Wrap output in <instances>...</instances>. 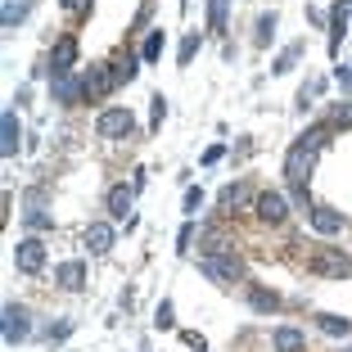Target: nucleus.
Listing matches in <instances>:
<instances>
[{
  "instance_id": "nucleus-21",
  "label": "nucleus",
  "mask_w": 352,
  "mask_h": 352,
  "mask_svg": "<svg viewBox=\"0 0 352 352\" xmlns=\"http://www.w3.org/2000/svg\"><path fill=\"white\" fill-rule=\"evenodd\" d=\"M135 73H140V59H135L131 50H126V54H118V59H113V77H118V86L135 82Z\"/></svg>"
},
{
  "instance_id": "nucleus-26",
  "label": "nucleus",
  "mask_w": 352,
  "mask_h": 352,
  "mask_svg": "<svg viewBox=\"0 0 352 352\" xmlns=\"http://www.w3.org/2000/svg\"><path fill=\"white\" fill-rule=\"evenodd\" d=\"M23 14H28V0H5V5H0V23H5V32L19 28Z\"/></svg>"
},
{
  "instance_id": "nucleus-8",
  "label": "nucleus",
  "mask_w": 352,
  "mask_h": 352,
  "mask_svg": "<svg viewBox=\"0 0 352 352\" xmlns=\"http://www.w3.org/2000/svg\"><path fill=\"white\" fill-rule=\"evenodd\" d=\"M82 91L86 100H104V95L118 91V77H113V63H91L82 73Z\"/></svg>"
},
{
  "instance_id": "nucleus-19",
  "label": "nucleus",
  "mask_w": 352,
  "mask_h": 352,
  "mask_svg": "<svg viewBox=\"0 0 352 352\" xmlns=\"http://www.w3.org/2000/svg\"><path fill=\"white\" fill-rule=\"evenodd\" d=\"M302 54H307V41H294V45H285V50L276 54V63H271V73H294V68H298V59Z\"/></svg>"
},
{
  "instance_id": "nucleus-18",
  "label": "nucleus",
  "mask_w": 352,
  "mask_h": 352,
  "mask_svg": "<svg viewBox=\"0 0 352 352\" xmlns=\"http://www.w3.org/2000/svg\"><path fill=\"white\" fill-rule=\"evenodd\" d=\"M244 204H258V190L249 181H235V186L221 190V208H244Z\"/></svg>"
},
{
  "instance_id": "nucleus-16",
  "label": "nucleus",
  "mask_w": 352,
  "mask_h": 352,
  "mask_svg": "<svg viewBox=\"0 0 352 352\" xmlns=\"http://www.w3.org/2000/svg\"><path fill=\"white\" fill-rule=\"evenodd\" d=\"M50 95L59 104H82L86 91H82V77H59V82H50Z\"/></svg>"
},
{
  "instance_id": "nucleus-34",
  "label": "nucleus",
  "mask_w": 352,
  "mask_h": 352,
  "mask_svg": "<svg viewBox=\"0 0 352 352\" xmlns=\"http://www.w3.org/2000/svg\"><path fill=\"white\" fill-rule=\"evenodd\" d=\"M181 343H186V348H195V352H208L204 334H195V330H181Z\"/></svg>"
},
{
  "instance_id": "nucleus-13",
  "label": "nucleus",
  "mask_w": 352,
  "mask_h": 352,
  "mask_svg": "<svg viewBox=\"0 0 352 352\" xmlns=\"http://www.w3.org/2000/svg\"><path fill=\"white\" fill-rule=\"evenodd\" d=\"M271 348L276 352H302L307 348V334L294 330V325H276V330H271Z\"/></svg>"
},
{
  "instance_id": "nucleus-39",
  "label": "nucleus",
  "mask_w": 352,
  "mask_h": 352,
  "mask_svg": "<svg viewBox=\"0 0 352 352\" xmlns=\"http://www.w3.org/2000/svg\"><path fill=\"white\" fill-rule=\"evenodd\" d=\"M343 5H348V14H352V0H343Z\"/></svg>"
},
{
  "instance_id": "nucleus-31",
  "label": "nucleus",
  "mask_w": 352,
  "mask_h": 352,
  "mask_svg": "<svg viewBox=\"0 0 352 352\" xmlns=\"http://www.w3.org/2000/svg\"><path fill=\"white\" fill-rule=\"evenodd\" d=\"M154 330H176V316H172V302H158V311H154Z\"/></svg>"
},
{
  "instance_id": "nucleus-35",
  "label": "nucleus",
  "mask_w": 352,
  "mask_h": 352,
  "mask_svg": "<svg viewBox=\"0 0 352 352\" xmlns=\"http://www.w3.org/2000/svg\"><path fill=\"white\" fill-rule=\"evenodd\" d=\"M190 239H195V226H190V221H186V226H181V235H176V249L186 253V249H190Z\"/></svg>"
},
{
  "instance_id": "nucleus-38",
  "label": "nucleus",
  "mask_w": 352,
  "mask_h": 352,
  "mask_svg": "<svg viewBox=\"0 0 352 352\" xmlns=\"http://www.w3.org/2000/svg\"><path fill=\"white\" fill-rule=\"evenodd\" d=\"M59 5H63L68 14H82V10H86V0H59Z\"/></svg>"
},
{
  "instance_id": "nucleus-5",
  "label": "nucleus",
  "mask_w": 352,
  "mask_h": 352,
  "mask_svg": "<svg viewBox=\"0 0 352 352\" xmlns=\"http://www.w3.org/2000/svg\"><path fill=\"white\" fill-rule=\"evenodd\" d=\"M45 258H50V253H45V239L41 235H23L19 244H14V267H19L23 276H41Z\"/></svg>"
},
{
  "instance_id": "nucleus-4",
  "label": "nucleus",
  "mask_w": 352,
  "mask_h": 352,
  "mask_svg": "<svg viewBox=\"0 0 352 352\" xmlns=\"http://www.w3.org/2000/svg\"><path fill=\"white\" fill-rule=\"evenodd\" d=\"M95 135H104V140H126V135H135V113L122 109V104L104 109V113L95 118Z\"/></svg>"
},
{
  "instance_id": "nucleus-29",
  "label": "nucleus",
  "mask_w": 352,
  "mask_h": 352,
  "mask_svg": "<svg viewBox=\"0 0 352 352\" xmlns=\"http://www.w3.org/2000/svg\"><path fill=\"white\" fill-rule=\"evenodd\" d=\"M276 28H280V19H276V14H262V19H258V28H253V45H271Z\"/></svg>"
},
{
  "instance_id": "nucleus-37",
  "label": "nucleus",
  "mask_w": 352,
  "mask_h": 352,
  "mask_svg": "<svg viewBox=\"0 0 352 352\" xmlns=\"http://www.w3.org/2000/svg\"><path fill=\"white\" fill-rule=\"evenodd\" d=\"M334 77H339L343 91H352V68H343V63H339V73H334Z\"/></svg>"
},
{
  "instance_id": "nucleus-24",
  "label": "nucleus",
  "mask_w": 352,
  "mask_h": 352,
  "mask_svg": "<svg viewBox=\"0 0 352 352\" xmlns=\"http://www.w3.org/2000/svg\"><path fill=\"white\" fill-rule=\"evenodd\" d=\"M325 126L330 131H352V100H339L330 109V118H325Z\"/></svg>"
},
{
  "instance_id": "nucleus-33",
  "label": "nucleus",
  "mask_w": 352,
  "mask_h": 352,
  "mask_svg": "<svg viewBox=\"0 0 352 352\" xmlns=\"http://www.w3.org/2000/svg\"><path fill=\"white\" fill-rule=\"evenodd\" d=\"M199 208H204V190H195V186H190V190H186V208H181V212H186V217H195Z\"/></svg>"
},
{
  "instance_id": "nucleus-22",
  "label": "nucleus",
  "mask_w": 352,
  "mask_h": 352,
  "mask_svg": "<svg viewBox=\"0 0 352 352\" xmlns=\"http://www.w3.org/2000/svg\"><path fill=\"white\" fill-rule=\"evenodd\" d=\"M316 325H321L325 334H334V339L352 334V321H348V316H334V311H316Z\"/></svg>"
},
{
  "instance_id": "nucleus-15",
  "label": "nucleus",
  "mask_w": 352,
  "mask_h": 352,
  "mask_svg": "<svg viewBox=\"0 0 352 352\" xmlns=\"http://www.w3.org/2000/svg\"><path fill=\"white\" fill-rule=\"evenodd\" d=\"M54 280H59V289H82L86 285V262H59L54 267Z\"/></svg>"
},
{
  "instance_id": "nucleus-3",
  "label": "nucleus",
  "mask_w": 352,
  "mask_h": 352,
  "mask_svg": "<svg viewBox=\"0 0 352 352\" xmlns=\"http://www.w3.org/2000/svg\"><path fill=\"white\" fill-rule=\"evenodd\" d=\"M199 271H204L212 285H235V280H244L239 253H204V258H199Z\"/></svg>"
},
{
  "instance_id": "nucleus-23",
  "label": "nucleus",
  "mask_w": 352,
  "mask_h": 352,
  "mask_svg": "<svg viewBox=\"0 0 352 352\" xmlns=\"http://www.w3.org/2000/svg\"><path fill=\"white\" fill-rule=\"evenodd\" d=\"M163 45H167L163 28H154V32L145 36V45H140V63H158V59H163Z\"/></svg>"
},
{
  "instance_id": "nucleus-14",
  "label": "nucleus",
  "mask_w": 352,
  "mask_h": 352,
  "mask_svg": "<svg viewBox=\"0 0 352 352\" xmlns=\"http://www.w3.org/2000/svg\"><path fill=\"white\" fill-rule=\"evenodd\" d=\"M113 221H91V226H86V249L91 253H109L113 249Z\"/></svg>"
},
{
  "instance_id": "nucleus-7",
  "label": "nucleus",
  "mask_w": 352,
  "mask_h": 352,
  "mask_svg": "<svg viewBox=\"0 0 352 352\" xmlns=\"http://www.w3.org/2000/svg\"><path fill=\"white\" fill-rule=\"evenodd\" d=\"M73 68H77V36H73V32H63L59 41H54V50H50L45 73H50V82H59V77H73Z\"/></svg>"
},
{
  "instance_id": "nucleus-27",
  "label": "nucleus",
  "mask_w": 352,
  "mask_h": 352,
  "mask_svg": "<svg viewBox=\"0 0 352 352\" xmlns=\"http://www.w3.org/2000/svg\"><path fill=\"white\" fill-rule=\"evenodd\" d=\"M23 221H28L32 230H45V226H54V217H50V212H41V195H32V208L23 212Z\"/></svg>"
},
{
  "instance_id": "nucleus-9",
  "label": "nucleus",
  "mask_w": 352,
  "mask_h": 352,
  "mask_svg": "<svg viewBox=\"0 0 352 352\" xmlns=\"http://www.w3.org/2000/svg\"><path fill=\"white\" fill-rule=\"evenodd\" d=\"M253 212H258L267 226H285V221H289V199L280 195V190H258V204H253Z\"/></svg>"
},
{
  "instance_id": "nucleus-17",
  "label": "nucleus",
  "mask_w": 352,
  "mask_h": 352,
  "mask_svg": "<svg viewBox=\"0 0 352 352\" xmlns=\"http://www.w3.org/2000/svg\"><path fill=\"white\" fill-rule=\"evenodd\" d=\"M249 307L258 311V316H276V311H280V294H276V289H262V285H253V289H249Z\"/></svg>"
},
{
  "instance_id": "nucleus-12",
  "label": "nucleus",
  "mask_w": 352,
  "mask_h": 352,
  "mask_svg": "<svg viewBox=\"0 0 352 352\" xmlns=\"http://www.w3.org/2000/svg\"><path fill=\"white\" fill-rule=\"evenodd\" d=\"M311 230L316 235H339L343 230V212L330 204H311Z\"/></svg>"
},
{
  "instance_id": "nucleus-32",
  "label": "nucleus",
  "mask_w": 352,
  "mask_h": 352,
  "mask_svg": "<svg viewBox=\"0 0 352 352\" xmlns=\"http://www.w3.org/2000/svg\"><path fill=\"white\" fill-rule=\"evenodd\" d=\"M163 118H167V100H163V95H154V100H149V126L158 131V126H163Z\"/></svg>"
},
{
  "instance_id": "nucleus-30",
  "label": "nucleus",
  "mask_w": 352,
  "mask_h": 352,
  "mask_svg": "<svg viewBox=\"0 0 352 352\" xmlns=\"http://www.w3.org/2000/svg\"><path fill=\"white\" fill-rule=\"evenodd\" d=\"M195 54H199V32H190L186 41H181V54H176V63H181V68H190V63H195Z\"/></svg>"
},
{
  "instance_id": "nucleus-40",
  "label": "nucleus",
  "mask_w": 352,
  "mask_h": 352,
  "mask_svg": "<svg viewBox=\"0 0 352 352\" xmlns=\"http://www.w3.org/2000/svg\"><path fill=\"white\" fill-rule=\"evenodd\" d=\"M343 352H352V348H343Z\"/></svg>"
},
{
  "instance_id": "nucleus-10",
  "label": "nucleus",
  "mask_w": 352,
  "mask_h": 352,
  "mask_svg": "<svg viewBox=\"0 0 352 352\" xmlns=\"http://www.w3.org/2000/svg\"><path fill=\"white\" fill-rule=\"evenodd\" d=\"M19 145H23L19 113H14V109H5V113H0V154H5V158H14V154H19Z\"/></svg>"
},
{
  "instance_id": "nucleus-6",
  "label": "nucleus",
  "mask_w": 352,
  "mask_h": 352,
  "mask_svg": "<svg viewBox=\"0 0 352 352\" xmlns=\"http://www.w3.org/2000/svg\"><path fill=\"white\" fill-rule=\"evenodd\" d=\"M0 334H5L10 348H19V343L32 334V311L23 307V302H5V311H0Z\"/></svg>"
},
{
  "instance_id": "nucleus-11",
  "label": "nucleus",
  "mask_w": 352,
  "mask_h": 352,
  "mask_svg": "<svg viewBox=\"0 0 352 352\" xmlns=\"http://www.w3.org/2000/svg\"><path fill=\"white\" fill-rule=\"evenodd\" d=\"M131 204H135V186H113L104 195V208H109V217L113 221H131Z\"/></svg>"
},
{
  "instance_id": "nucleus-25",
  "label": "nucleus",
  "mask_w": 352,
  "mask_h": 352,
  "mask_svg": "<svg viewBox=\"0 0 352 352\" xmlns=\"http://www.w3.org/2000/svg\"><path fill=\"white\" fill-rule=\"evenodd\" d=\"M226 19H230V0H208V28L217 32H226Z\"/></svg>"
},
{
  "instance_id": "nucleus-2",
  "label": "nucleus",
  "mask_w": 352,
  "mask_h": 352,
  "mask_svg": "<svg viewBox=\"0 0 352 352\" xmlns=\"http://www.w3.org/2000/svg\"><path fill=\"white\" fill-rule=\"evenodd\" d=\"M307 271L321 280H348L352 276V258L339 249V244H316L307 258Z\"/></svg>"
},
{
  "instance_id": "nucleus-1",
  "label": "nucleus",
  "mask_w": 352,
  "mask_h": 352,
  "mask_svg": "<svg viewBox=\"0 0 352 352\" xmlns=\"http://www.w3.org/2000/svg\"><path fill=\"white\" fill-rule=\"evenodd\" d=\"M330 135H334L330 126H311V131H302L289 145V154H285V181L294 190V204H302V208H311L307 204V181H311V167H316L321 149L330 145Z\"/></svg>"
},
{
  "instance_id": "nucleus-36",
  "label": "nucleus",
  "mask_w": 352,
  "mask_h": 352,
  "mask_svg": "<svg viewBox=\"0 0 352 352\" xmlns=\"http://www.w3.org/2000/svg\"><path fill=\"white\" fill-rule=\"evenodd\" d=\"M68 334H73V325H68V321H59V325H50V343H54V339H68Z\"/></svg>"
},
{
  "instance_id": "nucleus-20",
  "label": "nucleus",
  "mask_w": 352,
  "mask_h": 352,
  "mask_svg": "<svg viewBox=\"0 0 352 352\" xmlns=\"http://www.w3.org/2000/svg\"><path fill=\"white\" fill-rule=\"evenodd\" d=\"M343 28H348V5H334L330 10V54H339V45H343Z\"/></svg>"
},
{
  "instance_id": "nucleus-28",
  "label": "nucleus",
  "mask_w": 352,
  "mask_h": 352,
  "mask_svg": "<svg viewBox=\"0 0 352 352\" xmlns=\"http://www.w3.org/2000/svg\"><path fill=\"white\" fill-rule=\"evenodd\" d=\"M321 91H325V77H311V82H302V91H298V113H307Z\"/></svg>"
}]
</instances>
